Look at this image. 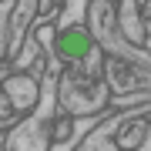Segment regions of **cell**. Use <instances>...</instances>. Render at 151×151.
Masks as SVG:
<instances>
[{"instance_id":"obj_1","label":"cell","mask_w":151,"mask_h":151,"mask_svg":"<svg viewBox=\"0 0 151 151\" xmlns=\"http://www.w3.org/2000/svg\"><path fill=\"white\" fill-rule=\"evenodd\" d=\"M128 114H118V118L97 124V128L81 141L77 151H151V121L141 118L134 124V134H121Z\"/></svg>"},{"instance_id":"obj_2","label":"cell","mask_w":151,"mask_h":151,"mask_svg":"<svg viewBox=\"0 0 151 151\" xmlns=\"http://www.w3.org/2000/svg\"><path fill=\"white\" fill-rule=\"evenodd\" d=\"M60 50H64L67 57H84L87 50H91V40H87V34H81V30H67V34H60Z\"/></svg>"},{"instance_id":"obj_3","label":"cell","mask_w":151,"mask_h":151,"mask_svg":"<svg viewBox=\"0 0 151 151\" xmlns=\"http://www.w3.org/2000/svg\"><path fill=\"white\" fill-rule=\"evenodd\" d=\"M7 10H10V0H0V54H4V37H7V20H4Z\"/></svg>"},{"instance_id":"obj_4","label":"cell","mask_w":151,"mask_h":151,"mask_svg":"<svg viewBox=\"0 0 151 151\" xmlns=\"http://www.w3.org/2000/svg\"><path fill=\"white\" fill-rule=\"evenodd\" d=\"M148 24H151V7H148Z\"/></svg>"}]
</instances>
